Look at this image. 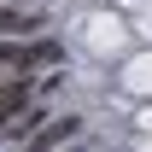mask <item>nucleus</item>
<instances>
[{
  "instance_id": "1",
  "label": "nucleus",
  "mask_w": 152,
  "mask_h": 152,
  "mask_svg": "<svg viewBox=\"0 0 152 152\" xmlns=\"http://www.w3.org/2000/svg\"><path fill=\"white\" fill-rule=\"evenodd\" d=\"M82 140V117H53V123H41L29 140H23V152H64Z\"/></svg>"
},
{
  "instance_id": "2",
  "label": "nucleus",
  "mask_w": 152,
  "mask_h": 152,
  "mask_svg": "<svg viewBox=\"0 0 152 152\" xmlns=\"http://www.w3.org/2000/svg\"><path fill=\"white\" fill-rule=\"evenodd\" d=\"M58 41H35V47H18V53H12V70L18 76H35V70H47V64H58Z\"/></svg>"
},
{
  "instance_id": "3",
  "label": "nucleus",
  "mask_w": 152,
  "mask_h": 152,
  "mask_svg": "<svg viewBox=\"0 0 152 152\" xmlns=\"http://www.w3.org/2000/svg\"><path fill=\"white\" fill-rule=\"evenodd\" d=\"M23 105H35V82L29 76H12L0 88V111H23Z\"/></svg>"
},
{
  "instance_id": "4",
  "label": "nucleus",
  "mask_w": 152,
  "mask_h": 152,
  "mask_svg": "<svg viewBox=\"0 0 152 152\" xmlns=\"http://www.w3.org/2000/svg\"><path fill=\"white\" fill-rule=\"evenodd\" d=\"M41 29V12H0V41H12V35H35Z\"/></svg>"
},
{
  "instance_id": "5",
  "label": "nucleus",
  "mask_w": 152,
  "mask_h": 152,
  "mask_svg": "<svg viewBox=\"0 0 152 152\" xmlns=\"http://www.w3.org/2000/svg\"><path fill=\"white\" fill-rule=\"evenodd\" d=\"M12 53H18V47H12V41H0V70H12Z\"/></svg>"
},
{
  "instance_id": "6",
  "label": "nucleus",
  "mask_w": 152,
  "mask_h": 152,
  "mask_svg": "<svg viewBox=\"0 0 152 152\" xmlns=\"http://www.w3.org/2000/svg\"><path fill=\"white\" fill-rule=\"evenodd\" d=\"M64 152H82V146H64Z\"/></svg>"
}]
</instances>
